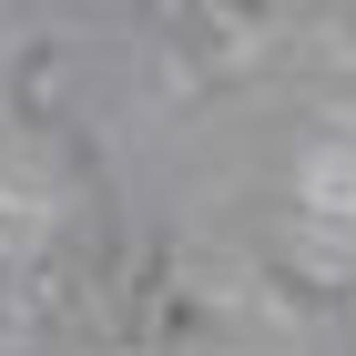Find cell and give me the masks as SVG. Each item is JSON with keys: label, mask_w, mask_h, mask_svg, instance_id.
Wrapping results in <instances>:
<instances>
[{"label": "cell", "mask_w": 356, "mask_h": 356, "mask_svg": "<svg viewBox=\"0 0 356 356\" xmlns=\"http://www.w3.org/2000/svg\"><path fill=\"white\" fill-rule=\"evenodd\" d=\"M305 204H326V214H356V153H346V143L305 153Z\"/></svg>", "instance_id": "obj_1"}]
</instances>
